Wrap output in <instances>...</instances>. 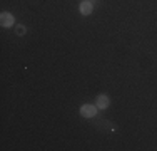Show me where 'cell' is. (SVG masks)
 Wrapping results in <instances>:
<instances>
[{
  "label": "cell",
  "instance_id": "6da1fadb",
  "mask_svg": "<svg viewBox=\"0 0 157 151\" xmlns=\"http://www.w3.org/2000/svg\"><path fill=\"white\" fill-rule=\"evenodd\" d=\"M97 106L94 104H82L80 106V114L84 116V118H94V116L97 114Z\"/></svg>",
  "mask_w": 157,
  "mask_h": 151
},
{
  "label": "cell",
  "instance_id": "277c9868",
  "mask_svg": "<svg viewBox=\"0 0 157 151\" xmlns=\"http://www.w3.org/2000/svg\"><path fill=\"white\" fill-rule=\"evenodd\" d=\"M92 10H94L92 2H87V0H85V2L80 3V14H82V15H90Z\"/></svg>",
  "mask_w": 157,
  "mask_h": 151
},
{
  "label": "cell",
  "instance_id": "5b68a950",
  "mask_svg": "<svg viewBox=\"0 0 157 151\" xmlns=\"http://www.w3.org/2000/svg\"><path fill=\"white\" fill-rule=\"evenodd\" d=\"M25 32H27V29H25L24 25H18L17 27V35H24Z\"/></svg>",
  "mask_w": 157,
  "mask_h": 151
},
{
  "label": "cell",
  "instance_id": "3957f363",
  "mask_svg": "<svg viewBox=\"0 0 157 151\" xmlns=\"http://www.w3.org/2000/svg\"><path fill=\"white\" fill-rule=\"evenodd\" d=\"M109 104H110V99H109L107 94H99V96H97L95 106L99 109H107V108H109Z\"/></svg>",
  "mask_w": 157,
  "mask_h": 151
},
{
  "label": "cell",
  "instance_id": "7a4b0ae2",
  "mask_svg": "<svg viewBox=\"0 0 157 151\" xmlns=\"http://www.w3.org/2000/svg\"><path fill=\"white\" fill-rule=\"evenodd\" d=\"M13 24H15V18H13L12 14H9V12L0 14V25H2V27L9 29V27H13Z\"/></svg>",
  "mask_w": 157,
  "mask_h": 151
}]
</instances>
